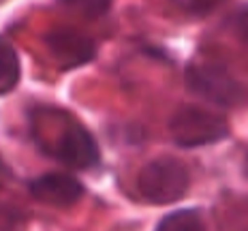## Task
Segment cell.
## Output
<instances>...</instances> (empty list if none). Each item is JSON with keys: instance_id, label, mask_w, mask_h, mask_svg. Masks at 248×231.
<instances>
[{"instance_id": "2", "label": "cell", "mask_w": 248, "mask_h": 231, "mask_svg": "<svg viewBox=\"0 0 248 231\" xmlns=\"http://www.w3.org/2000/svg\"><path fill=\"white\" fill-rule=\"evenodd\" d=\"M190 173L182 161L163 156L150 161L137 176V191L152 205L175 203L188 193Z\"/></svg>"}, {"instance_id": "9", "label": "cell", "mask_w": 248, "mask_h": 231, "mask_svg": "<svg viewBox=\"0 0 248 231\" xmlns=\"http://www.w3.org/2000/svg\"><path fill=\"white\" fill-rule=\"evenodd\" d=\"M60 4H64L71 11L84 15L88 19H96L101 15H105L111 7V0H58Z\"/></svg>"}, {"instance_id": "5", "label": "cell", "mask_w": 248, "mask_h": 231, "mask_svg": "<svg viewBox=\"0 0 248 231\" xmlns=\"http://www.w3.org/2000/svg\"><path fill=\"white\" fill-rule=\"evenodd\" d=\"M45 45H47L54 62L60 66L62 71L77 69V66L88 64L96 56V43L86 34L77 32L71 28H58L51 30L45 37Z\"/></svg>"}, {"instance_id": "6", "label": "cell", "mask_w": 248, "mask_h": 231, "mask_svg": "<svg viewBox=\"0 0 248 231\" xmlns=\"http://www.w3.org/2000/svg\"><path fill=\"white\" fill-rule=\"evenodd\" d=\"M30 195L51 208H71L84 197V184L69 173L51 171L30 182Z\"/></svg>"}, {"instance_id": "4", "label": "cell", "mask_w": 248, "mask_h": 231, "mask_svg": "<svg viewBox=\"0 0 248 231\" xmlns=\"http://www.w3.org/2000/svg\"><path fill=\"white\" fill-rule=\"evenodd\" d=\"M186 84L199 96L216 105L235 107L244 103V86L227 71L225 64L212 60H195L186 69Z\"/></svg>"}, {"instance_id": "7", "label": "cell", "mask_w": 248, "mask_h": 231, "mask_svg": "<svg viewBox=\"0 0 248 231\" xmlns=\"http://www.w3.org/2000/svg\"><path fill=\"white\" fill-rule=\"evenodd\" d=\"M19 75H22V64L17 51L7 39L0 37V94L11 92L19 84Z\"/></svg>"}, {"instance_id": "3", "label": "cell", "mask_w": 248, "mask_h": 231, "mask_svg": "<svg viewBox=\"0 0 248 231\" xmlns=\"http://www.w3.org/2000/svg\"><path fill=\"white\" fill-rule=\"evenodd\" d=\"M169 135L182 148H199L229 135V122L220 114L197 105H184L169 120Z\"/></svg>"}, {"instance_id": "8", "label": "cell", "mask_w": 248, "mask_h": 231, "mask_svg": "<svg viewBox=\"0 0 248 231\" xmlns=\"http://www.w3.org/2000/svg\"><path fill=\"white\" fill-rule=\"evenodd\" d=\"M154 231H205V220L199 208H184L163 216Z\"/></svg>"}, {"instance_id": "10", "label": "cell", "mask_w": 248, "mask_h": 231, "mask_svg": "<svg viewBox=\"0 0 248 231\" xmlns=\"http://www.w3.org/2000/svg\"><path fill=\"white\" fill-rule=\"evenodd\" d=\"M22 212L13 203L0 199V231H15L22 223Z\"/></svg>"}, {"instance_id": "11", "label": "cell", "mask_w": 248, "mask_h": 231, "mask_svg": "<svg viewBox=\"0 0 248 231\" xmlns=\"http://www.w3.org/2000/svg\"><path fill=\"white\" fill-rule=\"evenodd\" d=\"M184 11L193 13V15H208L212 13L216 7L225 2V0H175Z\"/></svg>"}, {"instance_id": "1", "label": "cell", "mask_w": 248, "mask_h": 231, "mask_svg": "<svg viewBox=\"0 0 248 231\" xmlns=\"http://www.w3.org/2000/svg\"><path fill=\"white\" fill-rule=\"evenodd\" d=\"M30 133L41 150L66 167L92 169L101 163V150L92 133L64 109H34Z\"/></svg>"}]
</instances>
